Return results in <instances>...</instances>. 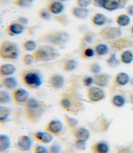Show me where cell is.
Listing matches in <instances>:
<instances>
[{
  "instance_id": "6da1fadb",
  "label": "cell",
  "mask_w": 133,
  "mask_h": 153,
  "mask_svg": "<svg viewBox=\"0 0 133 153\" xmlns=\"http://www.w3.org/2000/svg\"><path fill=\"white\" fill-rule=\"evenodd\" d=\"M47 108V105L44 103L35 98H29L25 104V115L28 121L36 123L41 119Z\"/></svg>"
},
{
  "instance_id": "7a4b0ae2",
  "label": "cell",
  "mask_w": 133,
  "mask_h": 153,
  "mask_svg": "<svg viewBox=\"0 0 133 153\" xmlns=\"http://www.w3.org/2000/svg\"><path fill=\"white\" fill-rule=\"evenodd\" d=\"M61 106L66 112L76 115L82 108L83 104L75 91H68L62 95L60 100Z\"/></svg>"
},
{
  "instance_id": "3957f363",
  "label": "cell",
  "mask_w": 133,
  "mask_h": 153,
  "mask_svg": "<svg viewBox=\"0 0 133 153\" xmlns=\"http://www.w3.org/2000/svg\"><path fill=\"white\" fill-rule=\"evenodd\" d=\"M34 62H48L60 57V53L51 45H43L37 47L32 53Z\"/></svg>"
},
{
  "instance_id": "277c9868",
  "label": "cell",
  "mask_w": 133,
  "mask_h": 153,
  "mask_svg": "<svg viewBox=\"0 0 133 153\" xmlns=\"http://www.w3.org/2000/svg\"><path fill=\"white\" fill-rule=\"evenodd\" d=\"M70 39V36L65 31H55L46 34L41 41L58 47L65 46Z\"/></svg>"
},
{
  "instance_id": "5b68a950",
  "label": "cell",
  "mask_w": 133,
  "mask_h": 153,
  "mask_svg": "<svg viewBox=\"0 0 133 153\" xmlns=\"http://www.w3.org/2000/svg\"><path fill=\"white\" fill-rule=\"evenodd\" d=\"M20 76L24 85L29 88L37 89L42 84L41 74L34 70L24 71Z\"/></svg>"
},
{
  "instance_id": "8992f818",
  "label": "cell",
  "mask_w": 133,
  "mask_h": 153,
  "mask_svg": "<svg viewBox=\"0 0 133 153\" xmlns=\"http://www.w3.org/2000/svg\"><path fill=\"white\" fill-rule=\"evenodd\" d=\"M19 56V49L16 44L4 41L0 44V57L4 60H15Z\"/></svg>"
},
{
  "instance_id": "52a82bcc",
  "label": "cell",
  "mask_w": 133,
  "mask_h": 153,
  "mask_svg": "<svg viewBox=\"0 0 133 153\" xmlns=\"http://www.w3.org/2000/svg\"><path fill=\"white\" fill-rule=\"evenodd\" d=\"M122 35L121 29L117 27H108L102 28L99 32V36L104 40L117 39Z\"/></svg>"
},
{
  "instance_id": "ba28073f",
  "label": "cell",
  "mask_w": 133,
  "mask_h": 153,
  "mask_svg": "<svg viewBox=\"0 0 133 153\" xmlns=\"http://www.w3.org/2000/svg\"><path fill=\"white\" fill-rule=\"evenodd\" d=\"M87 96L91 102H99L105 98V93L99 87H90L87 90Z\"/></svg>"
},
{
  "instance_id": "9c48e42d",
  "label": "cell",
  "mask_w": 133,
  "mask_h": 153,
  "mask_svg": "<svg viewBox=\"0 0 133 153\" xmlns=\"http://www.w3.org/2000/svg\"><path fill=\"white\" fill-rule=\"evenodd\" d=\"M73 136L76 141L86 142L90 137V132L83 127H76L72 129Z\"/></svg>"
},
{
  "instance_id": "30bf717a",
  "label": "cell",
  "mask_w": 133,
  "mask_h": 153,
  "mask_svg": "<svg viewBox=\"0 0 133 153\" xmlns=\"http://www.w3.org/2000/svg\"><path fill=\"white\" fill-rule=\"evenodd\" d=\"M47 84L53 89H60L65 84V79L61 75L54 74L49 77L47 80Z\"/></svg>"
},
{
  "instance_id": "8fae6325",
  "label": "cell",
  "mask_w": 133,
  "mask_h": 153,
  "mask_svg": "<svg viewBox=\"0 0 133 153\" xmlns=\"http://www.w3.org/2000/svg\"><path fill=\"white\" fill-rule=\"evenodd\" d=\"M123 3V0H101L100 7L113 12L121 8Z\"/></svg>"
},
{
  "instance_id": "7c38bea8",
  "label": "cell",
  "mask_w": 133,
  "mask_h": 153,
  "mask_svg": "<svg viewBox=\"0 0 133 153\" xmlns=\"http://www.w3.org/2000/svg\"><path fill=\"white\" fill-rule=\"evenodd\" d=\"M29 96L27 91L23 88L15 89L12 93L13 100L17 104L25 103L29 98Z\"/></svg>"
},
{
  "instance_id": "4fadbf2b",
  "label": "cell",
  "mask_w": 133,
  "mask_h": 153,
  "mask_svg": "<svg viewBox=\"0 0 133 153\" xmlns=\"http://www.w3.org/2000/svg\"><path fill=\"white\" fill-rule=\"evenodd\" d=\"M63 124L59 120H52L45 127V130L53 135H57L62 131Z\"/></svg>"
},
{
  "instance_id": "5bb4252c",
  "label": "cell",
  "mask_w": 133,
  "mask_h": 153,
  "mask_svg": "<svg viewBox=\"0 0 133 153\" xmlns=\"http://www.w3.org/2000/svg\"><path fill=\"white\" fill-rule=\"evenodd\" d=\"M48 10L51 14L58 15L61 14L64 10V5L60 1L53 0L49 2L46 6Z\"/></svg>"
},
{
  "instance_id": "9a60e30c",
  "label": "cell",
  "mask_w": 133,
  "mask_h": 153,
  "mask_svg": "<svg viewBox=\"0 0 133 153\" xmlns=\"http://www.w3.org/2000/svg\"><path fill=\"white\" fill-rule=\"evenodd\" d=\"M94 84L95 86L99 87H106L110 81V76L107 73H99L94 76Z\"/></svg>"
},
{
  "instance_id": "2e32d148",
  "label": "cell",
  "mask_w": 133,
  "mask_h": 153,
  "mask_svg": "<svg viewBox=\"0 0 133 153\" xmlns=\"http://www.w3.org/2000/svg\"><path fill=\"white\" fill-rule=\"evenodd\" d=\"M25 30L24 26L17 22L11 23L8 25L6 29L7 34L10 36H17L23 33Z\"/></svg>"
},
{
  "instance_id": "e0dca14e",
  "label": "cell",
  "mask_w": 133,
  "mask_h": 153,
  "mask_svg": "<svg viewBox=\"0 0 133 153\" xmlns=\"http://www.w3.org/2000/svg\"><path fill=\"white\" fill-rule=\"evenodd\" d=\"M17 145L22 151H28L31 147V140L27 135H21L18 139Z\"/></svg>"
},
{
  "instance_id": "ac0fdd59",
  "label": "cell",
  "mask_w": 133,
  "mask_h": 153,
  "mask_svg": "<svg viewBox=\"0 0 133 153\" xmlns=\"http://www.w3.org/2000/svg\"><path fill=\"white\" fill-rule=\"evenodd\" d=\"M35 139L41 143L47 144L53 141L54 136L47 131H37L34 134Z\"/></svg>"
},
{
  "instance_id": "d6986e66",
  "label": "cell",
  "mask_w": 133,
  "mask_h": 153,
  "mask_svg": "<svg viewBox=\"0 0 133 153\" xmlns=\"http://www.w3.org/2000/svg\"><path fill=\"white\" fill-rule=\"evenodd\" d=\"M17 80L13 76L4 77L1 81V85L4 88L7 90H15L18 86Z\"/></svg>"
},
{
  "instance_id": "ffe728a7",
  "label": "cell",
  "mask_w": 133,
  "mask_h": 153,
  "mask_svg": "<svg viewBox=\"0 0 133 153\" xmlns=\"http://www.w3.org/2000/svg\"><path fill=\"white\" fill-rule=\"evenodd\" d=\"M70 12L75 18L78 19H85L88 16L89 10L86 8H83L79 6H75L71 8Z\"/></svg>"
},
{
  "instance_id": "44dd1931",
  "label": "cell",
  "mask_w": 133,
  "mask_h": 153,
  "mask_svg": "<svg viewBox=\"0 0 133 153\" xmlns=\"http://www.w3.org/2000/svg\"><path fill=\"white\" fill-rule=\"evenodd\" d=\"M91 151L92 153H109V147L105 142H97L92 145Z\"/></svg>"
},
{
  "instance_id": "7402d4cb",
  "label": "cell",
  "mask_w": 133,
  "mask_h": 153,
  "mask_svg": "<svg viewBox=\"0 0 133 153\" xmlns=\"http://www.w3.org/2000/svg\"><path fill=\"white\" fill-rule=\"evenodd\" d=\"M16 71V68L14 65L10 63H5L0 66L1 76H10L13 74Z\"/></svg>"
},
{
  "instance_id": "603a6c76",
  "label": "cell",
  "mask_w": 133,
  "mask_h": 153,
  "mask_svg": "<svg viewBox=\"0 0 133 153\" xmlns=\"http://www.w3.org/2000/svg\"><path fill=\"white\" fill-rule=\"evenodd\" d=\"M107 18L104 14L100 13H96L92 16L91 22L94 25L98 27H102L106 24Z\"/></svg>"
},
{
  "instance_id": "cb8c5ba5",
  "label": "cell",
  "mask_w": 133,
  "mask_h": 153,
  "mask_svg": "<svg viewBox=\"0 0 133 153\" xmlns=\"http://www.w3.org/2000/svg\"><path fill=\"white\" fill-rule=\"evenodd\" d=\"M10 140L8 135L2 134L0 135V152L3 153L10 147Z\"/></svg>"
},
{
  "instance_id": "d4e9b609",
  "label": "cell",
  "mask_w": 133,
  "mask_h": 153,
  "mask_svg": "<svg viewBox=\"0 0 133 153\" xmlns=\"http://www.w3.org/2000/svg\"><path fill=\"white\" fill-rule=\"evenodd\" d=\"M77 65L78 62L75 59H67L63 65V71L65 72H71L76 69Z\"/></svg>"
},
{
  "instance_id": "484cf974",
  "label": "cell",
  "mask_w": 133,
  "mask_h": 153,
  "mask_svg": "<svg viewBox=\"0 0 133 153\" xmlns=\"http://www.w3.org/2000/svg\"><path fill=\"white\" fill-rule=\"evenodd\" d=\"M129 75L125 72L120 73L116 76V82L120 86L126 85L129 82Z\"/></svg>"
},
{
  "instance_id": "4316f807",
  "label": "cell",
  "mask_w": 133,
  "mask_h": 153,
  "mask_svg": "<svg viewBox=\"0 0 133 153\" xmlns=\"http://www.w3.org/2000/svg\"><path fill=\"white\" fill-rule=\"evenodd\" d=\"M22 47L27 51H34L37 48V44L34 41L28 39L22 43Z\"/></svg>"
},
{
  "instance_id": "83f0119b",
  "label": "cell",
  "mask_w": 133,
  "mask_h": 153,
  "mask_svg": "<svg viewBox=\"0 0 133 153\" xmlns=\"http://www.w3.org/2000/svg\"><path fill=\"white\" fill-rule=\"evenodd\" d=\"M116 22L119 26L124 27L129 25L131 22V19L127 15L122 14L117 17Z\"/></svg>"
},
{
  "instance_id": "f1b7e54d",
  "label": "cell",
  "mask_w": 133,
  "mask_h": 153,
  "mask_svg": "<svg viewBox=\"0 0 133 153\" xmlns=\"http://www.w3.org/2000/svg\"><path fill=\"white\" fill-rule=\"evenodd\" d=\"M95 53L97 56H102L106 55L109 51V48L106 44H98L96 45L94 48Z\"/></svg>"
},
{
  "instance_id": "f546056e",
  "label": "cell",
  "mask_w": 133,
  "mask_h": 153,
  "mask_svg": "<svg viewBox=\"0 0 133 153\" xmlns=\"http://www.w3.org/2000/svg\"><path fill=\"white\" fill-rule=\"evenodd\" d=\"M127 44L128 43L126 41H125V39H117L112 42L111 44V47L112 48L118 51L126 47Z\"/></svg>"
},
{
  "instance_id": "4dcf8cb0",
  "label": "cell",
  "mask_w": 133,
  "mask_h": 153,
  "mask_svg": "<svg viewBox=\"0 0 133 153\" xmlns=\"http://www.w3.org/2000/svg\"><path fill=\"white\" fill-rule=\"evenodd\" d=\"M64 118L66 125L70 128L73 129L77 127V126L78 125V121L75 118L71 117L66 114H65L64 115Z\"/></svg>"
},
{
  "instance_id": "1f68e13d",
  "label": "cell",
  "mask_w": 133,
  "mask_h": 153,
  "mask_svg": "<svg viewBox=\"0 0 133 153\" xmlns=\"http://www.w3.org/2000/svg\"><path fill=\"white\" fill-rule=\"evenodd\" d=\"M10 114V110L6 106H0V122L1 123L8 119Z\"/></svg>"
},
{
  "instance_id": "d6a6232c",
  "label": "cell",
  "mask_w": 133,
  "mask_h": 153,
  "mask_svg": "<svg viewBox=\"0 0 133 153\" xmlns=\"http://www.w3.org/2000/svg\"><path fill=\"white\" fill-rule=\"evenodd\" d=\"M121 61L125 64L128 65L132 63L133 60V54L129 51H124L121 56Z\"/></svg>"
},
{
  "instance_id": "836d02e7",
  "label": "cell",
  "mask_w": 133,
  "mask_h": 153,
  "mask_svg": "<svg viewBox=\"0 0 133 153\" xmlns=\"http://www.w3.org/2000/svg\"><path fill=\"white\" fill-rule=\"evenodd\" d=\"M34 2V0H13V3L16 6L26 8L31 5Z\"/></svg>"
},
{
  "instance_id": "e575fe53",
  "label": "cell",
  "mask_w": 133,
  "mask_h": 153,
  "mask_svg": "<svg viewBox=\"0 0 133 153\" xmlns=\"http://www.w3.org/2000/svg\"><path fill=\"white\" fill-rule=\"evenodd\" d=\"M112 102L114 106L117 107H122L123 106L125 103V99L121 95H116L113 97Z\"/></svg>"
},
{
  "instance_id": "d590c367",
  "label": "cell",
  "mask_w": 133,
  "mask_h": 153,
  "mask_svg": "<svg viewBox=\"0 0 133 153\" xmlns=\"http://www.w3.org/2000/svg\"><path fill=\"white\" fill-rule=\"evenodd\" d=\"M106 62L108 66L111 68H115L117 67L120 64L119 61L117 58L115 53H112L110 55V56L108 58Z\"/></svg>"
},
{
  "instance_id": "8d00e7d4",
  "label": "cell",
  "mask_w": 133,
  "mask_h": 153,
  "mask_svg": "<svg viewBox=\"0 0 133 153\" xmlns=\"http://www.w3.org/2000/svg\"><path fill=\"white\" fill-rule=\"evenodd\" d=\"M21 61L22 63L25 65H32L33 62H34L33 55L32 54H30V53L24 54L22 56Z\"/></svg>"
},
{
  "instance_id": "74e56055",
  "label": "cell",
  "mask_w": 133,
  "mask_h": 153,
  "mask_svg": "<svg viewBox=\"0 0 133 153\" xmlns=\"http://www.w3.org/2000/svg\"><path fill=\"white\" fill-rule=\"evenodd\" d=\"M10 101V97L7 92L5 90L0 91V103L7 104Z\"/></svg>"
},
{
  "instance_id": "f35d334b",
  "label": "cell",
  "mask_w": 133,
  "mask_h": 153,
  "mask_svg": "<svg viewBox=\"0 0 133 153\" xmlns=\"http://www.w3.org/2000/svg\"><path fill=\"white\" fill-rule=\"evenodd\" d=\"M54 19L63 26H66L68 24V18L66 15L64 14H61L56 15Z\"/></svg>"
},
{
  "instance_id": "ab89813d",
  "label": "cell",
  "mask_w": 133,
  "mask_h": 153,
  "mask_svg": "<svg viewBox=\"0 0 133 153\" xmlns=\"http://www.w3.org/2000/svg\"><path fill=\"white\" fill-rule=\"evenodd\" d=\"M37 15L40 18L44 20H48L51 17L50 12L45 8H41L37 13Z\"/></svg>"
},
{
  "instance_id": "60d3db41",
  "label": "cell",
  "mask_w": 133,
  "mask_h": 153,
  "mask_svg": "<svg viewBox=\"0 0 133 153\" xmlns=\"http://www.w3.org/2000/svg\"><path fill=\"white\" fill-rule=\"evenodd\" d=\"M33 153H49V151L45 146L36 145L33 148Z\"/></svg>"
},
{
  "instance_id": "b9f144b4",
  "label": "cell",
  "mask_w": 133,
  "mask_h": 153,
  "mask_svg": "<svg viewBox=\"0 0 133 153\" xmlns=\"http://www.w3.org/2000/svg\"><path fill=\"white\" fill-rule=\"evenodd\" d=\"M90 71L94 74H98L101 71V67L98 63L94 62L90 65Z\"/></svg>"
},
{
  "instance_id": "7bdbcfd3",
  "label": "cell",
  "mask_w": 133,
  "mask_h": 153,
  "mask_svg": "<svg viewBox=\"0 0 133 153\" xmlns=\"http://www.w3.org/2000/svg\"><path fill=\"white\" fill-rule=\"evenodd\" d=\"M83 40L87 44L92 43L94 40V35L92 32H87L83 36Z\"/></svg>"
},
{
  "instance_id": "ee69618b",
  "label": "cell",
  "mask_w": 133,
  "mask_h": 153,
  "mask_svg": "<svg viewBox=\"0 0 133 153\" xmlns=\"http://www.w3.org/2000/svg\"><path fill=\"white\" fill-rule=\"evenodd\" d=\"M92 3V0H76L77 6L83 8L88 7V6H90Z\"/></svg>"
},
{
  "instance_id": "f6af8a7d",
  "label": "cell",
  "mask_w": 133,
  "mask_h": 153,
  "mask_svg": "<svg viewBox=\"0 0 133 153\" xmlns=\"http://www.w3.org/2000/svg\"><path fill=\"white\" fill-rule=\"evenodd\" d=\"M61 146L58 144L54 143L51 145L49 149V153H61Z\"/></svg>"
},
{
  "instance_id": "bcb514c9",
  "label": "cell",
  "mask_w": 133,
  "mask_h": 153,
  "mask_svg": "<svg viewBox=\"0 0 133 153\" xmlns=\"http://www.w3.org/2000/svg\"><path fill=\"white\" fill-rule=\"evenodd\" d=\"M95 54V51L94 49L90 47L86 48L85 49H84V51H83V56L86 58H88L94 57Z\"/></svg>"
},
{
  "instance_id": "7dc6e473",
  "label": "cell",
  "mask_w": 133,
  "mask_h": 153,
  "mask_svg": "<svg viewBox=\"0 0 133 153\" xmlns=\"http://www.w3.org/2000/svg\"><path fill=\"white\" fill-rule=\"evenodd\" d=\"M83 84L85 86L90 87L94 84V78L91 76H86L83 79Z\"/></svg>"
},
{
  "instance_id": "c3c4849f",
  "label": "cell",
  "mask_w": 133,
  "mask_h": 153,
  "mask_svg": "<svg viewBox=\"0 0 133 153\" xmlns=\"http://www.w3.org/2000/svg\"><path fill=\"white\" fill-rule=\"evenodd\" d=\"M16 22L24 26L27 25L28 24L29 20L27 18L25 17L20 16L16 20Z\"/></svg>"
},
{
  "instance_id": "681fc988",
  "label": "cell",
  "mask_w": 133,
  "mask_h": 153,
  "mask_svg": "<svg viewBox=\"0 0 133 153\" xmlns=\"http://www.w3.org/2000/svg\"><path fill=\"white\" fill-rule=\"evenodd\" d=\"M75 145L78 149L80 150H84L85 149V145H86V142H84L79 141H76L75 142Z\"/></svg>"
},
{
  "instance_id": "f907efd6",
  "label": "cell",
  "mask_w": 133,
  "mask_h": 153,
  "mask_svg": "<svg viewBox=\"0 0 133 153\" xmlns=\"http://www.w3.org/2000/svg\"><path fill=\"white\" fill-rule=\"evenodd\" d=\"M126 10L129 15L133 16V5H130L127 6Z\"/></svg>"
},
{
  "instance_id": "816d5d0a",
  "label": "cell",
  "mask_w": 133,
  "mask_h": 153,
  "mask_svg": "<svg viewBox=\"0 0 133 153\" xmlns=\"http://www.w3.org/2000/svg\"><path fill=\"white\" fill-rule=\"evenodd\" d=\"M92 2L95 6L100 7V3H101V0H92Z\"/></svg>"
},
{
  "instance_id": "f5cc1de1",
  "label": "cell",
  "mask_w": 133,
  "mask_h": 153,
  "mask_svg": "<svg viewBox=\"0 0 133 153\" xmlns=\"http://www.w3.org/2000/svg\"><path fill=\"white\" fill-rule=\"evenodd\" d=\"M57 1H58L61 2V1H66V0H57Z\"/></svg>"
},
{
  "instance_id": "db71d44e",
  "label": "cell",
  "mask_w": 133,
  "mask_h": 153,
  "mask_svg": "<svg viewBox=\"0 0 133 153\" xmlns=\"http://www.w3.org/2000/svg\"><path fill=\"white\" fill-rule=\"evenodd\" d=\"M131 100L132 101V102L133 103V95L132 96Z\"/></svg>"
},
{
  "instance_id": "11a10c76",
  "label": "cell",
  "mask_w": 133,
  "mask_h": 153,
  "mask_svg": "<svg viewBox=\"0 0 133 153\" xmlns=\"http://www.w3.org/2000/svg\"><path fill=\"white\" fill-rule=\"evenodd\" d=\"M132 34H133V26L132 28Z\"/></svg>"
}]
</instances>
